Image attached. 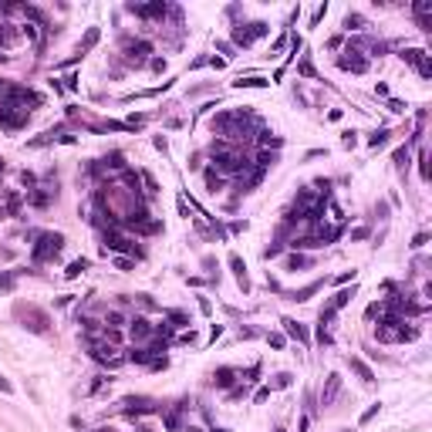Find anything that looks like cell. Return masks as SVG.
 Masks as SVG:
<instances>
[{"label":"cell","instance_id":"cell-14","mask_svg":"<svg viewBox=\"0 0 432 432\" xmlns=\"http://www.w3.org/2000/svg\"><path fill=\"white\" fill-rule=\"evenodd\" d=\"M145 412H155L149 398H125V415H145Z\"/></svg>","mask_w":432,"mask_h":432},{"label":"cell","instance_id":"cell-6","mask_svg":"<svg viewBox=\"0 0 432 432\" xmlns=\"http://www.w3.org/2000/svg\"><path fill=\"white\" fill-rule=\"evenodd\" d=\"M338 68L361 75V71H368V57H361V51H358V48H348V51H344V57H338Z\"/></svg>","mask_w":432,"mask_h":432},{"label":"cell","instance_id":"cell-16","mask_svg":"<svg viewBox=\"0 0 432 432\" xmlns=\"http://www.w3.org/2000/svg\"><path fill=\"white\" fill-rule=\"evenodd\" d=\"M230 267H233V274H237V281H240V287H243V294H246V290H250V281H246V263L233 253V257H230Z\"/></svg>","mask_w":432,"mask_h":432},{"label":"cell","instance_id":"cell-4","mask_svg":"<svg viewBox=\"0 0 432 432\" xmlns=\"http://www.w3.org/2000/svg\"><path fill=\"white\" fill-rule=\"evenodd\" d=\"M267 31H270V27H267L263 20H253V24H237V27H233V44H237V48H250V44H253L257 38H263Z\"/></svg>","mask_w":432,"mask_h":432},{"label":"cell","instance_id":"cell-23","mask_svg":"<svg viewBox=\"0 0 432 432\" xmlns=\"http://www.w3.org/2000/svg\"><path fill=\"white\" fill-rule=\"evenodd\" d=\"M213 378H216V385H220V388H230V385H233V378H237V375H233V368H220V372H216Z\"/></svg>","mask_w":432,"mask_h":432},{"label":"cell","instance_id":"cell-42","mask_svg":"<svg viewBox=\"0 0 432 432\" xmlns=\"http://www.w3.org/2000/svg\"><path fill=\"white\" fill-rule=\"evenodd\" d=\"M179 341H183V344H192V341H196V335H192V331H186V335H179Z\"/></svg>","mask_w":432,"mask_h":432},{"label":"cell","instance_id":"cell-32","mask_svg":"<svg viewBox=\"0 0 432 432\" xmlns=\"http://www.w3.org/2000/svg\"><path fill=\"white\" fill-rule=\"evenodd\" d=\"M206 183H209V189L216 192V189H220V176H216V172L209 169V172H206Z\"/></svg>","mask_w":432,"mask_h":432},{"label":"cell","instance_id":"cell-2","mask_svg":"<svg viewBox=\"0 0 432 432\" xmlns=\"http://www.w3.org/2000/svg\"><path fill=\"white\" fill-rule=\"evenodd\" d=\"M61 246H64V237H61V233H41L34 250H31V257H34V263H48L61 253Z\"/></svg>","mask_w":432,"mask_h":432},{"label":"cell","instance_id":"cell-43","mask_svg":"<svg viewBox=\"0 0 432 432\" xmlns=\"http://www.w3.org/2000/svg\"><path fill=\"white\" fill-rule=\"evenodd\" d=\"M135 432H152V429H145V426H139V429H135Z\"/></svg>","mask_w":432,"mask_h":432},{"label":"cell","instance_id":"cell-37","mask_svg":"<svg viewBox=\"0 0 432 432\" xmlns=\"http://www.w3.org/2000/svg\"><path fill=\"white\" fill-rule=\"evenodd\" d=\"M115 267H118V270H132V260L129 257H115Z\"/></svg>","mask_w":432,"mask_h":432},{"label":"cell","instance_id":"cell-22","mask_svg":"<svg viewBox=\"0 0 432 432\" xmlns=\"http://www.w3.org/2000/svg\"><path fill=\"white\" fill-rule=\"evenodd\" d=\"M351 368H355L358 375H361V382H375V375H372V368L361 361V358H351Z\"/></svg>","mask_w":432,"mask_h":432},{"label":"cell","instance_id":"cell-28","mask_svg":"<svg viewBox=\"0 0 432 432\" xmlns=\"http://www.w3.org/2000/svg\"><path fill=\"white\" fill-rule=\"evenodd\" d=\"M307 257H301V253H294V257H290V260H287V267H290V270H304V267H307Z\"/></svg>","mask_w":432,"mask_h":432},{"label":"cell","instance_id":"cell-7","mask_svg":"<svg viewBox=\"0 0 432 432\" xmlns=\"http://www.w3.org/2000/svg\"><path fill=\"white\" fill-rule=\"evenodd\" d=\"M105 246H108V250H118V253H132V257H142V250L132 243V240L118 237L115 230H105Z\"/></svg>","mask_w":432,"mask_h":432},{"label":"cell","instance_id":"cell-20","mask_svg":"<svg viewBox=\"0 0 432 432\" xmlns=\"http://www.w3.org/2000/svg\"><path fill=\"white\" fill-rule=\"evenodd\" d=\"M324 284L314 281V284H307V287H301V290H294V301H311V294H318Z\"/></svg>","mask_w":432,"mask_h":432},{"label":"cell","instance_id":"cell-29","mask_svg":"<svg viewBox=\"0 0 432 432\" xmlns=\"http://www.w3.org/2000/svg\"><path fill=\"white\" fill-rule=\"evenodd\" d=\"M318 341H321V344H331V331H328V324H318Z\"/></svg>","mask_w":432,"mask_h":432},{"label":"cell","instance_id":"cell-9","mask_svg":"<svg viewBox=\"0 0 432 432\" xmlns=\"http://www.w3.org/2000/svg\"><path fill=\"white\" fill-rule=\"evenodd\" d=\"M402 57L412 64L415 71L422 78H432V64H429V57H426V51H419V48H409V51H402Z\"/></svg>","mask_w":432,"mask_h":432},{"label":"cell","instance_id":"cell-36","mask_svg":"<svg viewBox=\"0 0 432 432\" xmlns=\"http://www.w3.org/2000/svg\"><path fill=\"white\" fill-rule=\"evenodd\" d=\"M324 10H328V7H318V10L311 14V27H318V24H321V17H324Z\"/></svg>","mask_w":432,"mask_h":432},{"label":"cell","instance_id":"cell-31","mask_svg":"<svg viewBox=\"0 0 432 432\" xmlns=\"http://www.w3.org/2000/svg\"><path fill=\"white\" fill-rule=\"evenodd\" d=\"M0 290H14V274H0Z\"/></svg>","mask_w":432,"mask_h":432},{"label":"cell","instance_id":"cell-21","mask_svg":"<svg viewBox=\"0 0 432 432\" xmlns=\"http://www.w3.org/2000/svg\"><path fill=\"white\" fill-rule=\"evenodd\" d=\"M95 44H98V27H88V34H85V41L78 44V57L85 54L88 48H95Z\"/></svg>","mask_w":432,"mask_h":432},{"label":"cell","instance_id":"cell-17","mask_svg":"<svg viewBox=\"0 0 432 432\" xmlns=\"http://www.w3.org/2000/svg\"><path fill=\"white\" fill-rule=\"evenodd\" d=\"M270 81L267 78H260V75H253V78H237L233 81V88H267Z\"/></svg>","mask_w":432,"mask_h":432},{"label":"cell","instance_id":"cell-30","mask_svg":"<svg viewBox=\"0 0 432 432\" xmlns=\"http://www.w3.org/2000/svg\"><path fill=\"white\" fill-rule=\"evenodd\" d=\"M287 385H290V375H287V372H281V375L274 378V385H270V388H287Z\"/></svg>","mask_w":432,"mask_h":432},{"label":"cell","instance_id":"cell-11","mask_svg":"<svg viewBox=\"0 0 432 432\" xmlns=\"http://www.w3.org/2000/svg\"><path fill=\"white\" fill-rule=\"evenodd\" d=\"M281 324H284V331H287L290 338H297L301 344H311V335H307V328H304L301 321H294V318H284Z\"/></svg>","mask_w":432,"mask_h":432},{"label":"cell","instance_id":"cell-40","mask_svg":"<svg viewBox=\"0 0 432 432\" xmlns=\"http://www.w3.org/2000/svg\"><path fill=\"white\" fill-rule=\"evenodd\" d=\"M270 348H284V338H281V335H270Z\"/></svg>","mask_w":432,"mask_h":432},{"label":"cell","instance_id":"cell-18","mask_svg":"<svg viewBox=\"0 0 432 432\" xmlns=\"http://www.w3.org/2000/svg\"><path fill=\"white\" fill-rule=\"evenodd\" d=\"M351 297H355V287H351V290H338V294L331 297V304H328V307H331V311H341V307L351 301Z\"/></svg>","mask_w":432,"mask_h":432},{"label":"cell","instance_id":"cell-5","mask_svg":"<svg viewBox=\"0 0 432 432\" xmlns=\"http://www.w3.org/2000/svg\"><path fill=\"white\" fill-rule=\"evenodd\" d=\"M92 358H95V361H101V365H108V368L125 365V355H118L112 344H92Z\"/></svg>","mask_w":432,"mask_h":432},{"label":"cell","instance_id":"cell-34","mask_svg":"<svg viewBox=\"0 0 432 432\" xmlns=\"http://www.w3.org/2000/svg\"><path fill=\"white\" fill-rule=\"evenodd\" d=\"M429 243V233H415V240H412V246L419 250V246H426Z\"/></svg>","mask_w":432,"mask_h":432},{"label":"cell","instance_id":"cell-35","mask_svg":"<svg viewBox=\"0 0 432 432\" xmlns=\"http://www.w3.org/2000/svg\"><path fill=\"white\" fill-rule=\"evenodd\" d=\"M301 75H307V78H318V75H314V68H311V61H307V57L301 61Z\"/></svg>","mask_w":432,"mask_h":432},{"label":"cell","instance_id":"cell-41","mask_svg":"<svg viewBox=\"0 0 432 432\" xmlns=\"http://www.w3.org/2000/svg\"><path fill=\"white\" fill-rule=\"evenodd\" d=\"M0 392H14V385H10V382H7L3 375H0Z\"/></svg>","mask_w":432,"mask_h":432},{"label":"cell","instance_id":"cell-45","mask_svg":"<svg viewBox=\"0 0 432 432\" xmlns=\"http://www.w3.org/2000/svg\"><path fill=\"white\" fill-rule=\"evenodd\" d=\"M95 432H112V429H95Z\"/></svg>","mask_w":432,"mask_h":432},{"label":"cell","instance_id":"cell-1","mask_svg":"<svg viewBox=\"0 0 432 432\" xmlns=\"http://www.w3.org/2000/svg\"><path fill=\"white\" fill-rule=\"evenodd\" d=\"M213 125H216V129H223L226 139H240V135L253 125V115L246 112V108H243V112H220Z\"/></svg>","mask_w":432,"mask_h":432},{"label":"cell","instance_id":"cell-15","mask_svg":"<svg viewBox=\"0 0 432 432\" xmlns=\"http://www.w3.org/2000/svg\"><path fill=\"white\" fill-rule=\"evenodd\" d=\"M412 10H415V17H419V24H422V31H432V24H429L432 3H429V0H419V3H412Z\"/></svg>","mask_w":432,"mask_h":432},{"label":"cell","instance_id":"cell-44","mask_svg":"<svg viewBox=\"0 0 432 432\" xmlns=\"http://www.w3.org/2000/svg\"><path fill=\"white\" fill-rule=\"evenodd\" d=\"M183 432H199V429H192V426H189V429H183Z\"/></svg>","mask_w":432,"mask_h":432},{"label":"cell","instance_id":"cell-39","mask_svg":"<svg viewBox=\"0 0 432 432\" xmlns=\"http://www.w3.org/2000/svg\"><path fill=\"white\" fill-rule=\"evenodd\" d=\"M169 321H172V328H183V324H186V318H183V314H169Z\"/></svg>","mask_w":432,"mask_h":432},{"label":"cell","instance_id":"cell-25","mask_svg":"<svg viewBox=\"0 0 432 432\" xmlns=\"http://www.w3.org/2000/svg\"><path fill=\"white\" fill-rule=\"evenodd\" d=\"M385 142H388V129H378V132H372V139H368V145H372V149L385 145Z\"/></svg>","mask_w":432,"mask_h":432},{"label":"cell","instance_id":"cell-26","mask_svg":"<svg viewBox=\"0 0 432 432\" xmlns=\"http://www.w3.org/2000/svg\"><path fill=\"white\" fill-rule=\"evenodd\" d=\"M344 27H348V31H361V27H365V17H361V14H348V17H344Z\"/></svg>","mask_w":432,"mask_h":432},{"label":"cell","instance_id":"cell-13","mask_svg":"<svg viewBox=\"0 0 432 432\" xmlns=\"http://www.w3.org/2000/svg\"><path fill=\"white\" fill-rule=\"evenodd\" d=\"M155 335V328H152L145 318H135L132 321V341H149Z\"/></svg>","mask_w":432,"mask_h":432},{"label":"cell","instance_id":"cell-24","mask_svg":"<svg viewBox=\"0 0 432 432\" xmlns=\"http://www.w3.org/2000/svg\"><path fill=\"white\" fill-rule=\"evenodd\" d=\"M85 270H88V260H75V263H68V270H64V277H68V281H75L78 274H85Z\"/></svg>","mask_w":432,"mask_h":432},{"label":"cell","instance_id":"cell-10","mask_svg":"<svg viewBox=\"0 0 432 432\" xmlns=\"http://www.w3.org/2000/svg\"><path fill=\"white\" fill-rule=\"evenodd\" d=\"M125 51H129V61L132 64H142L145 61V54L152 51L149 41H125Z\"/></svg>","mask_w":432,"mask_h":432},{"label":"cell","instance_id":"cell-27","mask_svg":"<svg viewBox=\"0 0 432 432\" xmlns=\"http://www.w3.org/2000/svg\"><path fill=\"white\" fill-rule=\"evenodd\" d=\"M395 166H398V169H409V149H405V145L395 149Z\"/></svg>","mask_w":432,"mask_h":432},{"label":"cell","instance_id":"cell-46","mask_svg":"<svg viewBox=\"0 0 432 432\" xmlns=\"http://www.w3.org/2000/svg\"><path fill=\"white\" fill-rule=\"evenodd\" d=\"M213 432H226V429H213Z\"/></svg>","mask_w":432,"mask_h":432},{"label":"cell","instance_id":"cell-33","mask_svg":"<svg viewBox=\"0 0 432 432\" xmlns=\"http://www.w3.org/2000/svg\"><path fill=\"white\" fill-rule=\"evenodd\" d=\"M378 409H382V405H378V402H375V405H372V409H368V412L361 415V426H365V422H372V419H375V415H378Z\"/></svg>","mask_w":432,"mask_h":432},{"label":"cell","instance_id":"cell-38","mask_svg":"<svg viewBox=\"0 0 432 432\" xmlns=\"http://www.w3.org/2000/svg\"><path fill=\"white\" fill-rule=\"evenodd\" d=\"M105 321H108V324H122V321H125V318H122L118 311H108V318H105Z\"/></svg>","mask_w":432,"mask_h":432},{"label":"cell","instance_id":"cell-3","mask_svg":"<svg viewBox=\"0 0 432 432\" xmlns=\"http://www.w3.org/2000/svg\"><path fill=\"white\" fill-rule=\"evenodd\" d=\"M27 125V108L24 105H10V101H3L0 105V129L7 132H17Z\"/></svg>","mask_w":432,"mask_h":432},{"label":"cell","instance_id":"cell-47","mask_svg":"<svg viewBox=\"0 0 432 432\" xmlns=\"http://www.w3.org/2000/svg\"><path fill=\"white\" fill-rule=\"evenodd\" d=\"M0 88H3V81H0Z\"/></svg>","mask_w":432,"mask_h":432},{"label":"cell","instance_id":"cell-19","mask_svg":"<svg viewBox=\"0 0 432 432\" xmlns=\"http://www.w3.org/2000/svg\"><path fill=\"white\" fill-rule=\"evenodd\" d=\"M183 409H186V402H179V405H176V412L166 415V429H169V432H179V429H183V422H179V412H183Z\"/></svg>","mask_w":432,"mask_h":432},{"label":"cell","instance_id":"cell-8","mask_svg":"<svg viewBox=\"0 0 432 432\" xmlns=\"http://www.w3.org/2000/svg\"><path fill=\"white\" fill-rule=\"evenodd\" d=\"M125 10L135 14V17H166V14H169V7H166L162 0H155V3H129Z\"/></svg>","mask_w":432,"mask_h":432},{"label":"cell","instance_id":"cell-12","mask_svg":"<svg viewBox=\"0 0 432 432\" xmlns=\"http://www.w3.org/2000/svg\"><path fill=\"white\" fill-rule=\"evenodd\" d=\"M341 392V375H328V385H324V392H321V405H335V398Z\"/></svg>","mask_w":432,"mask_h":432}]
</instances>
